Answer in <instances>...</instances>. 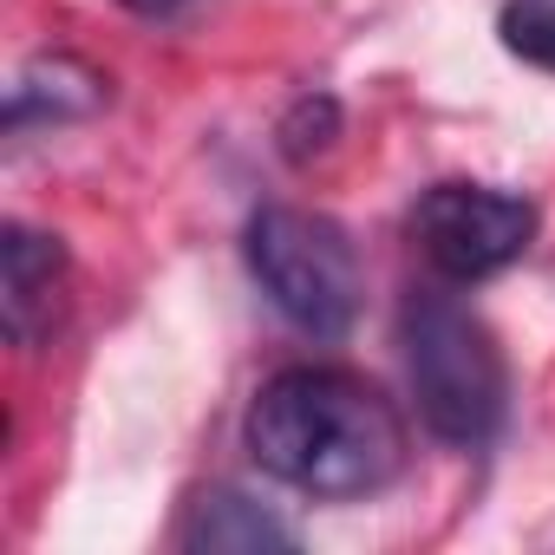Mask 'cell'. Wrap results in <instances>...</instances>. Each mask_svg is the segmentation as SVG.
<instances>
[{
  "instance_id": "1",
  "label": "cell",
  "mask_w": 555,
  "mask_h": 555,
  "mask_svg": "<svg viewBox=\"0 0 555 555\" xmlns=\"http://www.w3.org/2000/svg\"><path fill=\"white\" fill-rule=\"evenodd\" d=\"M242 438L274 483L321 503L379 496L412 451L399 405L347 366H282L261 379Z\"/></svg>"
},
{
  "instance_id": "2",
  "label": "cell",
  "mask_w": 555,
  "mask_h": 555,
  "mask_svg": "<svg viewBox=\"0 0 555 555\" xmlns=\"http://www.w3.org/2000/svg\"><path fill=\"white\" fill-rule=\"evenodd\" d=\"M399 353L425 431L457 451H483L509 412V366L496 334L457 295L418 288L399 308Z\"/></svg>"
},
{
  "instance_id": "3",
  "label": "cell",
  "mask_w": 555,
  "mask_h": 555,
  "mask_svg": "<svg viewBox=\"0 0 555 555\" xmlns=\"http://www.w3.org/2000/svg\"><path fill=\"white\" fill-rule=\"evenodd\" d=\"M242 261L255 274V288L268 295V308L295 334H308V340L353 334L366 274H360L353 235L334 216L295 209V203H261L242 229Z\"/></svg>"
},
{
  "instance_id": "4",
  "label": "cell",
  "mask_w": 555,
  "mask_h": 555,
  "mask_svg": "<svg viewBox=\"0 0 555 555\" xmlns=\"http://www.w3.org/2000/svg\"><path fill=\"white\" fill-rule=\"evenodd\" d=\"M412 242L444 282H490L535 242V203L490 183H431L412 203Z\"/></svg>"
},
{
  "instance_id": "5",
  "label": "cell",
  "mask_w": 555,
  "mask_h": 555,
  "mask_svg": "<svg viewBox=\"0 0 555 555\" xmlns=\"http://www.w3.org/2000/svg\"><path fill=\"white\" fill-rule=\"evenodd\" d=\"M60 282H66V248H60V235H40L27 222L0 229V321H8V340L14 347H34L53 327Z\"/></svg>"
},
{
  "instance_id": "6",
  "label": "cell",
  "mask_w": 555,
  "mask_h": 555,
  "mask_svg": "<svg viewBox=\"0 0 555 555\" xmlns=\"http://www.w3.org/2000/svg\"><path fill=\"white\" fill-rule=\"evenodd\" d=\"M177 548H190V555H261V548H295V529L274 509H261L255 496L209 483L183 503Z\"/></svg>"
},
{
  "instance_id": "7",
  "label": "cell",
  "mask_w": 555,
  "mask_h": 555,
  "mask_svg": "<svg viewBox=\"0 0 555 555\" xmlns=\"http://www.w3.org/2000/svg\"><path fill=\"white\" fill-rule=\"evenodd\" d=\"M105 105V79L86 73L79 60H34L14 86H8V131H34V125H73L92 118Z\"/></svg>"
},
{
  "instance_id": "8",
  "label": "cell",
  "mask_w": 555,
  "mask_h": 555,
  "mask_svg": "<svg viewBox=\"0 0 555 555\" xmlns=\"http://www.w3.org/2000/svg\"><path fill=\"white\" fill-rule=\"evenodd\" d=\"M334 138H340V99L334 92H301L282 112V125H274V151H282V164H295V170H308L314 157H327Z\"/></svg>"
},
{
  "instance_id": "9",
  "label": "cell",
  "mask_w": 555,
  "mask_h": 555,
  "mask_svg": "<svg viewBox=\"0 0 555 555\" xmlns=\"http://www.w3.org/2000/svg\"><path fill=\"white\" fill-rule=\"evenodd\" d=\"M503 47L535 66V73H555V0H509L503 21H496Z\"/></svg>"
},
{
  "instance_id": "10",
  "label": "cell",
  "mask_w": 555,
  "mask_h": 555,
  "mask_svg": "<svg viewBox=\"0 0 555 555\" xmlns=\"http://www.w3.org/2000/svg\"><path fill=\"white\" fill-rule=\"evenodd\" d=\"M118 8H131V14H144V21H164V14L190 8V0H118Z\"/></svg>"
}]
</instances>
